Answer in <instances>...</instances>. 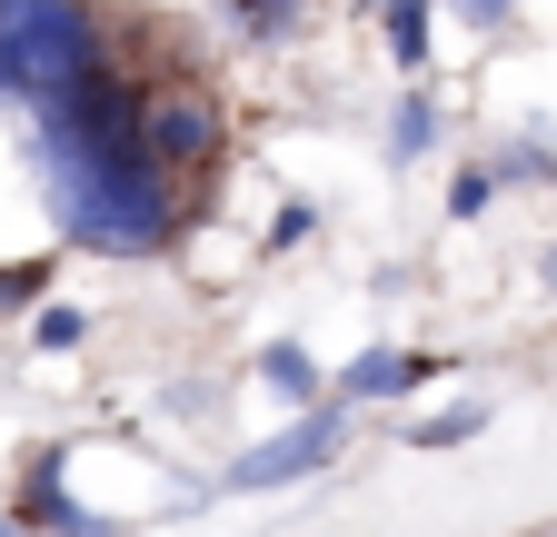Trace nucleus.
I'll return each instance as SVG.
<instances>
[{
	"label": "nucleus",
	"mask_w": 557,
	"mask_h": 537,
	"mask_svg": "<svg viewBox=\"0 0 557 537\" xmlns=\"http://www.w3.org/2000/svg\"><path fill=\"white\" fill-rule=\"evenodd\" d=\"M429 150H438V100H429V80H398L388 129H379V160H388V170H418Z\"/></svg>",
	"instance_id": "obj_8"
},
{
	"label": "nucleus",
	"mask_w": 557,
	"mask_h": 537,
	"mask_svg": "<svg viewBox=\"0 0 557 537\" xmlns=\"http://www.w3.org/2000/svg\"><path fill=\"white\" fill-rule=\"evenodd\" d=\"M438 0H379V50H388V71L398 80H429V60H438Z\"/></svg>",
	"instance_id": "obj_7"
},
{
	"label": "nucleus",
	"mask_w": 557,
	"mask_h": 537,
	"mask_svg": "<svg viewBox=\"0 0 557 537\" xmlns=\"http://www.w3.org/2000/svg\"><path fill=\"white\" fill-rule=\"evenodd\" d=\"M319 229V199H278V220H269V249H299Z\"/></svg>",
	"instance_id": "obj_17"
},
{
	"label": "nucleus",
	"mask_w": 557,
	"mask_h": 537,
	"mask_svg": "<svg viewBox=\"0 0 557 537\" xmlns=\"http://www.w3.org/2000/svg\"><path fill=\"white\" fill-rule=\"evenodd\" d=\"M498 189H508V179H498V160H468V170L448 179V220H458V229H478L487 210H498Z\"/></svg>",
	"instance_id": "obj_13"
},
{
	"label": "nucleus",
	"mask_w": 557,
	"mask_h": 537,
	"mask_svg": "<svg viewBox=\"0 0 557 537\" xmlns=\"http://www.w3.org/2000/svg\"><path fill=\"white\" fill-rule=\"evenodd\" d=\"M30 339H40L50 359H60V349H81V339H90V309H70V299H40V309H30Z\"/></svg>",
	"instance_id": "obj_14"
},
{
	"label": "nucleus",
	"mask_w": 557,
	"mask_h": 537,
	"mask_svg": "<svg viewBox=\"0 0 557 537\" xmlns=\"http://www.w3.org/2000/svg\"><path fill=\"white\" fill-rule=\"evenodd\" d=\"M518 537H557V517H537V527H518Z\"/></svg>",
	"instance_id": "obj_21"
},
{
	"label": "nucleus",
	"mask_w": 557,
	"mask_h": 537,
	"mask_svg": "<svg viewBox=\"0 0 557 537\" xmlns=\"http://www.w3.org/2000/svg\"><path fill=\"white\" fill-rule=\"evenodd\" d=\"M70 467H81V438H50V448L21 467V488H11V517H30L40 537H120L129 517L90 508L81 488H70Z\"/></svg>",
	"instance_id": "obj_5"
},
{
	"label": "nucleus",
	"mask_w": 557,
	"mask_h": 537,
	"mask_svg": "<svg viewBox=\"0 0 557 537\" xmlns=\"http://www.w3.org/2000/svg\"><path fill=\"white\" fill-rule=\"evenodd\" d=\"M150 140H160V160L189 189L220 179V160H230V100H220V80H199V71L150 80Z\"/></svg>",
	"instance_id": "obj_4"
},
{
	"label": "nucleus",
	"mask_w": 557,
	"mask_h": 537,
	"mask_svg": "<svg viewBox=\"0 0 557 537\" xmlns=\"http://www.w3.org/2000/svg\"><path fill=\"white\" fill-rule=\"evenodd\" d=\"M249 369H259V388H269V398H289V409H319V398H329V378H319V359H309L299 339H269Z\"/></svg>",
	"instance_id": "obj_9"
},
{
	"label": "nucleus",
	"mask_w": 557,
	"mask_h": 537,
	"mask_svg": "<svg viewBox=\"0 0 557 537\" xmlns=\"http://www.w3.org/2000/svg\"><path fill=\"white\" fill-rule=\"evenodd\" d=\"M209 409H220V388H209V378H189V388H170V419H209Z\"/></svg>",
	"instance_id": "obj_18"
},
{
	"label": "nucleus",
	"mask_w": 557,
	"mask_h": 537,
	"mask_svg": "<svg viewBox=\"0 0 557 537\" xmlns=\"http://www.w3.org/2000/svg\"><path fill=\"white\" fill-rule=\"evenodd\" d=\"M220 11L239 21V40H249V50H278V40H299L309 0H220Z\"/></svg>",
	"instance_id": "obj_11"
},
{
	"label": "nucleus",
	"mask_w": 557,
	"mask_h": 537,
	"mask_svg": "<svg viewBox=\"0 0 557 537\" xmlns=\"http://www.w3.org/2000/svg\"><path fill=\"white\" fill-rule=\"evenodd\" d=\"M30 160H40V199H50L60 239L90 259H160L199 220L189 179L150 140V80L129 60L90 71L50 110H30Z\"/></svg>",
	"instance_id": "obj_1"
},
{
	"label": "nucleus",
	"mask_w": 557,
	"mask_h": 537,
	"mask_svg": "<svg viewBox=\"0 0 557 537\" xmlns=\"http://www.w3.org/2000/svg\"><path fill=\"white\" fill-rule=\"evenodd\" d=\"M0 537H40V527H30V517H11V508H0Z\"/></svg>",
	"instance_id": "obj_20"
},
{
	"label": "nucleus",
	"mask_w": 557,
	"mask_h": 537,
	"mask_svg": "<svg viewBox=\"0 0 557 537\" xmlns=\"http://www.w3.org/2000/svg\"><path fill=\"white\" fill-rule=\"evenodd\" d=\"M438 11H448L458 30H508V21H518V0H438Z\"/></svg>",
	"instance_id": "obj_16"
},
{
	"label": "nucleus",
	"mask_w": 557,
	"mask_h": 537,
	"mask_svg": "<svg viewBox=\"0 0 557 537\" xmlns=\"http://www.w3.org/2000/svg\"><path fill=\"white\" fill-rule=\"evenodd\" d=\"M537 279H547V299H557V239H547V249H537Z\"/></svg>",
	"instance_id": "obj_19"
},
{
	"label": "nucleus",
	"mask_w": 557,
	"mask_h": 537,
	"mask_svg": "<svg viewBox=\"0 0 557 537\" xmlns=\"http://www.w3.org/2000/svg\"><path fill=\"white\" fill-rule=\"evenodd\" d=\"M348 428H359V409H348V398L329 388L319 409H299L278 438H259V448H230V458H220V498H269V488H299V478H319V467H338Z\"/></svg>",
	"instance_id": "obj_3"
},
{
	"label": "nucleus",
	"mask_w": 557,
	"mask_h": 537,
	"mask_svg": "<svg viewBox=\"0 0 557 537\" xmlns=\"http://www.w3.org/2000/svg\"><path fill=\"white\" fill-rule=\"evenodd\" d=\"M498 179L508 189H557V140L528 120V129H508V150H498Z\"/></svg>",
	"instance_id": "obj_12"
},
{
	"label": "nucleus",
	"mask_w": 557,
	"mask_h": 537,
	"mask_svg": "<svg viewBox=\"0 0 557 537\" xmlns=\"http://www.w3.org/2000/svg\"><path fill=\"white\" fill-rule=\"evenodd\" d=\"M50 279H60L50 259H11V268H0V319H11V309H40V299H50Z\"/></svg>",
	"instance_id": "obj_15"
},
{
	"label": "nucleus",
	"mask_w": 557,
	"mask_h": 537,
	"mask_svg": "<svg viewBox=\"0 0 557 537\" xmlns=\"http://www.w3.org/2000/svg\"><path fill=\"white\" fill-rule=\"evenodd\" d=\"M110 60H120V21L100 0H0V100L11 110H50Z\"/></svg>",
	"instance_id": "obj_2"
},
{
	"label": "nucleus",
	"mask_w": 557,
	"mask_h": 537,
	"mask_svg": "<svg viewBox=\"0 0 557 537\" xmlns=\"http://www.w3.org/2000/svg\"><path fill=\"white\" fill-rule=\"evenodd\" d=\"M438 369H448L438 349H388V339H369V349L348 359V369H338L329 388L348 398V409H388V398H418V388H429Z\"/></svg>",
	"instance_id": "obj_6"
},
{
	"label": "nucleus",
	"mask_w": 557,
	"mask_h": 537,
	"mask_svg": "<svg viewBox=\"0 0 557 537\" xmlns=\"http://www.w3.org/2000/svg\"><path fill=\"white\" fill-rule=\"evenodd\" d=\"M468 438H487V398H448V409H429V419L398 428V448H418V458H448Z\"/></svg>",
	"instance_id": "obj_10"
}]
</instances>
